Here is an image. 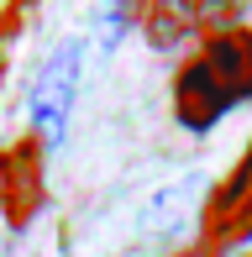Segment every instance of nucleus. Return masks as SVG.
Returning a JSON list of instances; mask_svg holds the SVG:
<instances>
[{
  "instance_id": "obj_1",
  "label": "nucleus",
  "mask_w": 252,
  "mask_h": 257,
  "mask_svg": "<svg viewBox=\"0 0 252 257\" xmlns=\"http://www.w3.org/2000/svg\"><path fill=\"white\" fill-rule=\"evenodd\" d=\"M252 100V27H221L174 74V115L189 132H210L231 105Z\"/></svg>"
},
{
  "instance_id": "obj_3",
  "label": "nucleus",
  "mask_w": 252,
  "mask_h": 257,
  "mask_svg": "<svg viewBox=\"0 0 252 257\" xmlns=\"http://www.w3.org/2000/svg\"><path fill=\"white\" fill-rule=\"evenodd\" d=\"M242 241H252V142L236 158V168L205 200V220H200V241L189 257H231Z\"/></svg>"
},
{
  "instance_id": "obj_6",
  "label": "nucleus",
  "mask_w": 252,
  "mask_h": 257,
  "mask_svg": "<svg viewBox=\"0 0 252 257\" xmlns=\"http://www.w3.org/2000/svg\"><path fill=\"white\" fill-rule=\"evenodd\" d=\"M242 257H252V252H242Z\"/></svg>"
},
{
  "instance_id": "obj_4",
  "label": "nucleus",
  "mask_w": 252,
  "mask_h": 257,
  "mask_svg": "<svg viewBox=\"0 0 252 257\" xmlns=\"http://www.w3.org/2000/svg\"><path fill=\"white\" fill-rule=\"evenodd\" d=\"M42 200H48V147L27 132L0 153V220L11 231H27Z\"/></svg>"
},
{
  "instance_id": "obj_2",
  "label": "nucleus",
  "mask_w": 252,
  "mask_h": 257,
  "mask_svg": "<svg viewBox=\"0 0 252 257\" xmlns=\"http://www.w3.org/2000/svg\"><path fill=\"white\" fill-rule=\"evenodd\" d=\"M79 74H84V48L74 37H63L58 48L37 63L32 74V89H27V121H32V137L42 147H58L63 132H68V110H74V95H79Z\"/></svg>"
},
{
  "instance_id": "obj_5",
  "label": "nucleus",
  "mask_w": 252,
  "mask_h": 257,
  "mask_svg": "<svg viewBox=\"0 0 252 257\" xmlns=\"http://www.w3.org/2000/svg\"><path fill=\"white\" fill-rule=\"evenodd\" d=\"M200 189H205L200 179H184V184H174V189H158L153 205H147V226L153 231H179V220H184V210L194 205Z\"/></svg>"
}]
</instances>
